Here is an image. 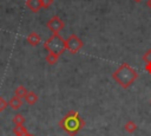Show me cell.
Segmentation results:
<instances>
[{
  "instance_id": "obj_13",
  "label": "cell",
  "mask_w": 151,
  "mask_h": 136,
  "mask_svg": "<svg viewBox=\"0 0 151 136\" xmlns=\"http://www.w3.org/2000/svg\"><path fill=\"white\" fill-rule=\"evenodd\" d=\"M27 90H26V88L25 86H22V85H19L17 89H15V92H14V95L17 96V97H19V98H25V96L27 95Z\"/></svg>"
},
{
  "instance_id": "obj_4",
  "label": "cell",
  "mask_w": 151,
  "mask_h": 136,
  "mask_svg": "<svg viewBox=\"0 0 151 136\" xmlns=\"http://www.w3.org/2000/svg\"><path fill=\"white\" fill-rule=\"evenodd\" d=\"M65 46H66V50H67L70 53L76 54L77 52H79V51L83 48L84 43H83V40H81L78 35L71 34V35H68V38L65 40Z\"/></svg>"
},
{
  "instance_id": "obj_11",
  "label": "cell",
  "mask_w": 151,
  "mask_h": 136,
  "mask_svg": "<svg viewBox=\"0 0 151 136\" xmlns=\"http://www.w3.org/2000/svg\"><path fill=\"white\" fill-rule=\"evenodd\" d=\"M13 132H14L15 136H26L28 134L27 129L24 125H15L13 128Z\"/></svg>"
},
{
  "instance_id": "obj_2",
  "label": "cell",
  "mask_w": 151,
  "mask_h": 136,
  "mask_svg": "<svg viewBox=\"0 0 151 136\" xmlns=\"http://www.w3.org/2000/svg\"><path fill=\"white\" fill-rule=\"evenodd\" d=\"M85 125V121L79 116V114L76 110H70L60 121L59 127L68 134V136H74L78 134L83 127Z\"/></svg>"
},
{
  "instance_id": "obj_1",
  "label": "cell",
  "mask_w": 151,
  "mask_h": 136,
  "mask_svg": "<svg viewBox=\"0 0 151 136\" xmlns=\"http://www.w3.org/2000/svg\"><path fill=\"white\" fill-rule=\"evenodd\" d=\"M111 77L123 89H127L136 82V79L138 78V73L131 65H129L127 63H123L117 67L114 72H112Z\"/></svg>"
},
{
  "instance_id": "obj_19",
  "label": "cell",
  "mask_w": 151,
  "mask_h": 136,
  "mask_svg": "<svg viewBox=\"0 0 151 136\" xmlns=\"http://www.w3.org/2000/svg\"><path fill=\"white\" fill-rule=\"evenodd\" d=\"M146 5H147V7L151 9V0H147V1H146Z\"/></svg>"
},
{
  "instance_id": "obj_7",
  "label": "cell",
  "mask_w": 151,
  "mask_h": 136,
  "mask_svg": "<svg viewBox=\"0 0 151 136\" xmlns=\"http://www.w3.org/2000/svg\"><path fill=\"white\" fill-rule=\"evenodd\" d=\"M26 40H27V43H28L31 46H37V45L40 44L41 38H40V35H39L37 32H31V33L27 35Z\"/></svg>"
},
{
  "instance_id": "obj_6",
  "label": "cell",
  "mask_w": 151,
  "mask_h": 136,
  "mask_svg": "<svg viewBox=\"0 0 151 136\" xmlns=\"http://www.w3.org/2000/svg\"><path fill=\"white\" fill-rule=\"evenodd\" d=\"M26 6L33 13H38L41 8V1L40 0H26Z\"/></svg>"
},
{
  "instance_id": "obj_14",
  "label": "cell",
  "mask_w": 151,
  "mask_h": 136,
  "mask_svg": "<svg viewBox=\"0 0 151 136\" xmlns=\"http://www.w3.org/2000/svg\"><path fill=\"white\" fill-rule=\"evenodd\" d=\"M12 122H13L15 125H24V123H25V117H24L21 114H17V115H14V117L12 118Z\"/></svg>"
},
{
  "instance_id": "obj_20",
  "label": "cell",
  "mask_w": 151,
  "mask_h": 136,
  "mask_svg": "<svg viewBox=\"0 0 151 136\" xmlns=\"http://www.w3.org/2000/svg\"><path fill=\"white\" fill-rule=\"evenodd\" d=\"M133 1H134V2H142L143 0H133Z\"/></svg>"
},
{
  "instance_id": "obj_9",
  "label": "cell",
  "mask_w": 151,
  "mask_h": 136,
  "mask_svg": "<svg viewBox=\"0 0 151 136\" xmlns=\"http://www.w3.org/2000/svg\"><path fill=\"white\" fill-rule=\"evenodd\" d=\"M25 101H26L27 104L33 105V104H35L38 102V95L35 92H33V91H28L27 95L25 96Z\"/></svg>"
},
{
  "instance_id": "obj_16",
  "label": "cell",
  "mask_w": 151,
  "mask_h": 136,
  "mask_svg": "<svg viewBox=\"0 0 151 136\" xmlns=\"http://www.w3.org/2000/svg\"><path fill=\"white\" fill-rule=\"evenodd\" d=\"M40 1H41V8L47 9V8H50L52 6V4H53L54 0H40Z\"/></svg>"
},
{
  "instance_id": "obj_10",
  "label": "cell",
  "mask_w": 151,
  "mask_h": 136,
  "mask_svg": "<svg viewBox=\"0 0 151 136\" xmlns=\"http://www.w3.org/2000/svg\"><path fill=\"white\" fill-rule=\"evenodd\" d=\"M137 124L133 122V121H127L125 124H124V129H125V131L126 132H129V134H133L136 130H137Z\"/></svg>"
},
{
  "instance_id": "obj_5",
  "label": "cell",
  "mask_w": 151,
  "mask_h": 136,
  "mask_svg": "<svg viewBox=\"0 0 151 136\" xmlns=\"http://www.w3.org/2000/svg\"><path fill=\"white\" fill-rule=\"evenodd\" d=\"M65 24L64 21L61 20L60 17L58 15H53L47 22H46V27L52 32V33H59L63 28H64Z\"/></svg>"
},
{
  "instance_id": "obj_15",
  "label": "cell",
  "mask_w": 151,
  "mask_h": 136,
  "mask_svg": "<svg viewBox=\"0 0 151 136\" xmlns=\"http://www.w3.org/2000/svg\"><path fill=\"white\" fill-rule=\"evenodd\" d=\"M142 59H143V61H144L145 64H146V63H151V48H149V50L143 54Z\"/></svg>"
},
{
  "instance_id": "obj_8",
  "label": "cell",
  "mask_w": 151,
  "mask_h": 136,
  "mask_svg": "<svg viewBox=\"0 0 151 136\" xmlns=\"http://www.w3.org/2000/svg\"><path fill=\"white\" fill-rule=\"evenodd\" d=\"M8 105H9L13 110H18V109H20V108H21V105H22V101H21V98H19V97L14 96V97H12V98L9 99Z\"/></svg>"
},
{
  "instance_id": "obj_3",
  "label": "cell",
  "mask_w": 151,
  "mask_h": 136,
  "mask_svg": "<svg viewBox=\"0 0 151 136\" xmlns=\"http://www.w3.org/2000/svg\"><path fill=\"white\" fill-rule=\"evenodd\" d=\"M44 48L48 52V53H54V54H63L64 51L66 50L65 46V40L63 39V37L59 33H52V35L45 40L44 43Z\"/></svg>"
},
{
  "instance_id": "obj_18",
  "label": "cell",
  "mask_w": 151,
  "mask_h": 136,
  "mask_svg": "<svg viewBox=\"0 0 151 136\" xmlns=\"http://www.w3.org/2000/svg\"><path fill=\"white\" fill-rule=\"evenodd\" d=\"M144 69H145V71H146L147 73L151 75V63H146L145 66H144Z\"/></svg>"
},
{
  "instance_id": "obj_12",
  "label": "cell",
  "mask_w": 151,
  "mask_h": 136,
  "mask_svg": "<svg viewBox=\"0 0 151 136\" xmlns=\"http://www.w3.org/2000/svg\"><path fill=\"white\" fill-rule=\"evenodd\" d=\"M58 59H59V56H58V54H54V53H47V56L45 57V60H46L50 65L57 64Z\"/></svg>"
},
{
  "instance_id": "obj_17",
  "label": "cell",
  "mask_w": 151,
  "mask_h": 136,
  "mask_svg": "<svg viewBox=\"0 0 151 136\" xmlns=\"http://www.w3.org/2000/svg\"><path fill=\"white\" fill-rule=\"evenodd\" d=\"M7 105H8V102H6L2 97H0V112H2L7 108Z\"/></svg>"
}]
</instances>
